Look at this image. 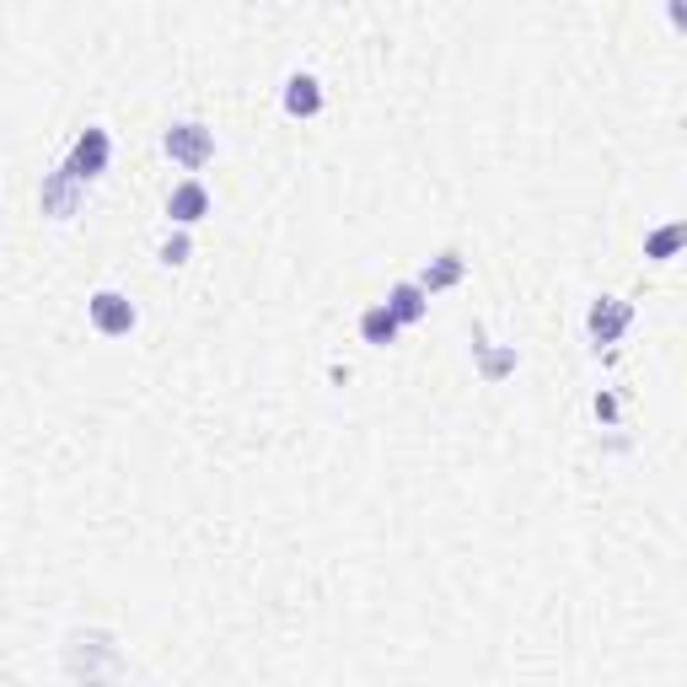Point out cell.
<instances>
[{"instance_id":"obj_10","label":"cell","mask_w":687,"mask_h":687,"mask_svg":"<svg viewBox=\"0 0 687 687\" xmlns=\"http://www.w3.org/2000/svg\"><path fill=\"white\" fill-rule=\"evenodd\" d=\"M462 274H468V258H462V252H441V258H430V263H425L419 285L436 295V291H451V285H457Z\"/></svg>"},{"instance_id":"obj_2","label":"cell","mask_w":687,"mask_h":687,"mask_svg":"<svg viewBox=\"0 0 687 687\" xmlns=\"http://www.w3.org/2000/svg\"><path fill=\"white\" fill-rule=\"evenodd\" d=\"M87 317H92V328H98L102 339H124V334H135V323H140V312H135V301L119 291H98L87 301Z\"/></svg>"},{"instance_id":"obj_13","label":"cell","mask_w":687,"mask_h":687,"mask_svg":"<svg viewBox=\"0 0 687 687\" xmlns=\"http://www.w3.org/2000/svg\"><path fill=\"white\" fill-rule=\"evenodd\" d=\"M161 263H167V269H183V263H189V237H183V226H178V237L161 243Z\"/></svg>"},{"instance_id":"obj_8","label":"cell","mask_w":687,"mask_h":687,"mask_svg":"<svg viewBox=\"0 0 687 687\" xmlns=\"http://www.w3.org/2000/svg\"><path fill=\"white\" fill-rule=\"evenodd\" d=\"M387 312H393L397 323H419L430 312V291L419 280H397L393 291H387Z\"/></svg>"},{"instance_id":"obj_11","label":"cell","mask_w":687,"mask_h":687,"mask_svg":"<svg viewBox=\"0 0 687 687\" xmlns=\"http://www.w3.org/2000/svg\"><path fill=\"white\" fill-rule=\"evenodd\" d=\"M677 247H683V221L661 226V232L644 243V258H655V263H672V258H677Z\"/></svg>"},{"instance_id":"obj_4","label":"cell","mask_w":687,"mask_h":687,"mask_svg":"<svg viewBox=\"0 0 687 687\" xmlns=\"http://www.w3.org/2000/svg\"><path fill=\"white\" fill-rule=\"evenodd\" d=\"M81 199H87V183L70 178L65 167H54L49 178H44V189H38V204H44L49 221H70V215L81 210Z\"/></svg>"},{"instance_id":"obj_12","label":"cell","mask_w":687,"mask_h":687,"mask_svg":"<svg viewBox=\"0 0 687 687\" xmlns=\"http://www.w3.org/2000/svg\"><path fill=\"white\" fill-rule=\"evenodd\" d=\"M478 349V365H484V376L499 382L505 371H516V349H489V344H473Z\"/></svg>"},{"instance_id":"obj_14","label":"cell","mask_w":687,"mask_h":687,"mask_svg":"<svg viewBox=\"0 0 687 687\" xmlns=\"http://www.w3.org/2000/svg\"><path fill=\"white\" fill-rule=\"evenodd\" d=\"M590 408H596V419H601V425H618V414H623V403H618L612 393H596Z\"/></svg>"},{"instance_id":"obj_7","label":"cell","mask_w":687,"mask_h":687,"mask_svg":"<svg viewBox=\"0 0 687 687\" xmlns=\"http://www.w3.org/2000/svg\"><path fill=\"white\" fill-rule=\"evenodd\" d=\"M285 113L291 119H317L323 113V81L306 76V70H295L291 81H285Z\"/></svg>"},{"instance_id":"obj_6","label":"cell","mask_w":687,"mask_h":687,"mask_svg":"<svg viewBox=\"0 0 687 687\" xmlns=\"http://www.w3.org/2000/svg\"><path fill=\"white\" fill-rule=\"evenodd\" d=\"M204 215H210V189H204L199 178H183V183L167 194V221L189 232V226H194V221H204Z\"/></svg>"},{"instance_id":"obj_5","label":"cell","mask_w":687,"mask_h":687,"mask_svg":"<svg viewBox=\"0 0 687 687\" xmlns=\"http://www.w3.org/2000/svg\"><path fill=\"white\" fill-rule=\"evenodd\" d=\"M629 323H634V306H629V301H618V295H601V301L590 306L586 334L596 344H618L623 334H629Z\"/></svg>"},{"instance_id":"obj_3","label":"cell","mask_w":687,"mask_h":687,"mask_svg":"<svg viewBox=\"0 0 687 687\" xmlns=\"http://www.w3.org/2000/svg\"><path fill=\"white\" fill-rule=\"evenodd\" d=\"M108 156H113V140H108V129H81V140L70 146V156H65V172L70 178H81V183H98L102 172H108Z\"/></svg>"},{"instance_id":"obj_1","label":"cell","mask_w":687,"mask_h":687,"mask_svg":"<svg viewBox=\"0 0 687 687\" xmlns=\"http://www.w3.org/2000/svg\"><path fill=\"white\" fill-rule=\"evenodd\" d=\"M161 146H167V156L183 167V172H199L210 156H215V129H204V124H172L167 135H161Z\"/></svg>"},{"instance_id":"obj_9","label":"cell","mask_w":687,"mask_h":687,"mask_svg":"<svg viewBox=\"0 0 687 687\" xmlns=\"http://www.w3.org/2000/svg\"><path fill=\"white\" fill-rule=\"evenodd\" d=\"M397 328H403V323L387 312V301H376V306L360 312V339L371 344V349H387V344L397 339Z\"/></svg>"}]
</instances>
